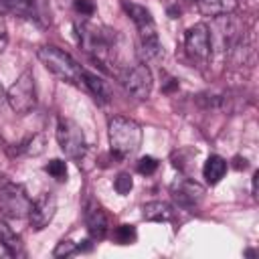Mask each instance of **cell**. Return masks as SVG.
I'll return each mask as SVG.
<instances>
[{"instance_id": "ba28073f", "label": "cell", "mask_w": 259, "mask_h": 259, "mask_svg": "<svg viewBox=\"0 0 259 259\" xmlns=\"http://www.w3.org/2000/svg\"><path fill=\"white\" fill-rule=\"evenodd\" d=\"M184 47L190 59L194 61H206L210 57V36H208V26L198 22L186 30L184 36Z\"/></svg>"}, {"instance_id": "277c9868", "label": "cell", "mask_w": 259, "mask_h": 259, "mask_svg": "<svg viewBox=\"0 0 259 259\" xmlns=\"http://www.w3.org/2000/svg\"><path fill=\"white\" fill-rule=\"evenodd\" d=\"M6 101L16 115H26L36 105V87L30 71H24L6 91Z\"/></svg>"}, {"instance_id": "52a82bcc", "label": "cell", "mask_w": 259, "mask_h": 259, "mask_svg": "<svg viewBox=\"0 0 259 259\" xmlns=\"http://www.w3.org/2000/svg\"><path fill=\"white\" fill-rule=\"evenodd\" d=\"M121 85L127 95L144 101L152 93V73L144 63H138L132 69H127L125 75H121Z\"/></svg>"}, {"instance_id": "4fadbf2b", "label": "cell", "mask_w": 259, "mask_h": 259, "mask_svg": "<svg viewBox=\"0 0 259 259\" xmlns=\"http://www.w3.org/2000/svg\"><path fill=\"white\" fill-rule=\"evenodd\" d=\"M237 4H239L237 0H196L198 12L202 16H208V18L233 14L237 10Z\"/></svg>"}, {"instance_id": "ffe728a7", "label": "cell", "mask_w": 259, "mask_h": 259, "mask_svg": "<svg viewBox=\"0 0 259 259\" xmlns=\"http://www.w3.org/2000/svg\"><path fill=\"white\" fill-rule=\"evenodd\" d=\"M45 170H47L53 178H57V180H67V164H65L63 160H59V158L51 160V162L45 166Z\"/></svg>"}, {"instance_id": "8fae6325", "label": "cell", "mask_w": 259, "mask_h": 259, "mask_svg": "<svg viewBox=\"0 0 259 259\" xmlns=\"http://www.w3.org/2000/svg\"><path fill=\"white\" fill-rule=\"evenodd\" d=\"M85 225L93 239H103L107 235V214L101 204L93 198L85 202Z\"/></svg>"}, {"instance_id": "8992f818", "label": "cell", "mask_w": 259, "mask_h": 259, "mask_svg": "<svg viewBox=\"0 0 259 259\" xmlns=\"http://www.w3.org/2000/svg\"><path fill=\"white\" fill-rule=\"evenodd\" d=\"M57 142L61 146V150L65 152V156L79 160L85 156L87 152V144H85V136L83 130L69 117H61L57 123Z\"/></svg>"}, {"instance_id": "7c38bea8", "label": "cell", "mask_w": 259, "mask_h": 259, "mask_svg": "<svg viewBox=\"0 0 259 259\" xmlns=\"http://www.w3.org/2000/svg\"><path fill=\"white\" fill-rule=\"evenodd\" d=\"M123 10L134 20V24H136V28L140 32V38L158 34L156 32V22H154V18H152V14H150V10L146 6H140V4H134V2L123 0Z\"/></svg>"}, {"instance_id": "7402d4cb", "label": "cell", "mask_w": 259, "mask_h": 259, "mask_svg": "<svg viewBox=\"0 0 259 259\" xmlns=\"http://www.w3.org/2000/svg\"><path fill=\"white\" fill-rule=\"evenodd\" d=\"M158 170V160L154 156H144L138 160V172L144 174V176H150Z\"/></svg>"}, {"instance_id": "44dd1931", "label": "cell", "mask_w": 259, "mask_h": 259, "mask_svg": "<svg viewBox=\"0 0 259 259\" xmlns=\"http://www.w3.org/2000/svg\"><path fill=\"white\" fill-rule=\"evenodd\" d=\"M113 186H115L117 194H130V190L134 188V180H132V174H127V172H121V174H117V178H115Z\"/></svg>"}, {"instance_id": "30bf717a", "label": "cell", "mask_w": 259, "mask_h": 259, "mask_svg": "<svg viewBox=\"0 0 259 259\" xmlns=\"http://www.w3.org/2000/svg\"><path fill=\"white\" fill-rule=\"evenodd\" d=\"M170 192H172V198H174L180 206H184V208H194V206H198V202H200L202 196H204V188H202L198 182L190 180V178H178V180L170 186Z\"/></svg>"}, {"instance_id": "9c48e42d", "label": "cell", "mask_w": 259, "mask_h": 259, "mask_svg": "<svg viewBox=\"0 0 259 259\" xmlns=\"http://www.w3.org/2000/svg\"><path fill=\"white\" fill-rule=\"evenodd\" d=\"M55 212H57V198L53 192H45L32 202L28 212V223L34 231H42L53 221Z\"/></svg>"}, {"instance_id": "5bb4252c", "label": "cell", "mask_w": 259, "mask_h": 259, "mask_svg": "<svg viewBox=\"0 0 259 259\" xmlns=\"http://www.w3.org/2000/svg\"><path fill=\"white\" fill-rule=\"evenodd\" d=\"M0 245L4 247V251L10 255V257H26V249H24V243L22 239L6 225V223H0Z\"/></svg>"}, {"instance_id": "7a4b0ae2", "label": "cell", "mask_w": 259, "mask_h": 259, "mask_svg": "<svg viewBox=\"0 0 259 259\" xmlns=\"http://www.w3.org/2000/svg\"><path fill=\"white\" fill-rule=\"evenodd\" d=\"M79 40L83 49L93 55L95 61L107 63L115 49V30H109L105 26H95L87 20H83L79 26Z\"/></svg>"}, {"instance_id": "3957f363", "label": "cell", "mask_w": 259, "mask_h": 259, "mask_svg": "<svg viewBox=\"0 0 259 259\" xmlns=\"http://www.w3.org/2000/svg\"><path fill=\"white\" fill-rule=\"evenodd\" d=\"M36 55H38L40 63H42L53 75H57L59 79L69 81V83H79V81H81V71H83V69L75 63V59H73L69 53L61 51L59 47L45 45V47H40V49L36 51Z\"/></svg>"}, {"instance_id": "cb8c5ba5", "label": "cell", "mask_w": 259, "mask_h": 259, "mask_svg": "<svg viewBox=\"0 0 259 259\" xmlns=\"http://www.w3.org/2000/svg\"><path fill=\"white\" fill-rule=\"evenodd\" d=\"M75 10H77L83 18H89V16H93V12H95V4H93V0H75Z\"/></svg>"}, {"instance_id": "4316f807", "label": "cell", "mask_w": 259, "mask_h": 259, "mask_svg": "<svg viewBox=\"0 0 259 259\" xmlns=\"http://www.w3.org/2000/svg\"><path fill=\"white\" fill-rule=\"evenodd\" d=\"M4 101H6V91H4V89H2V85H0V105H2Z\"/></svg>"}, {"instance_id": "603a6c76", "label": "cell", "mask_w": 259, "mask_h": 259, "mask_svg": "<svg viewBox=\"0 0 259 259\" xmlns=\"http://www.w3.org/2000/svg\"><path fill=\"white\" fill-rule=\"evenodd\" d=\"M77 251H79V247L73 241H61V243H57L53 255L55 257H69V255H75Z\"/></svg>"}, {"instance_id": "83f0119b", "label": "cell", "mask_w": 259, "mask_h": 259, "mask_svg": "<svg viewBox=\"0 0 259 259\" xmlns=\"http://www.w3.org/2000/svg\"><path fill=\"white\" fill-rule=\"evenodd\" d=\"M190 2H196V0H190Z\"/></svg>"}, {"instance_id": "6da1fadb", "label": "cell", "mask_w": 259, "mask_h": 259, "mask_svg": "<svg viewBox=\"0 0 259 259\" xmlns=\"http://www.w3.org/2000/svg\"><path fill=\"white\" fill-rule=\"evenodd\" d=\"M109 146L115 158L134 156L142 146V127L123 115H115L109 119Z\"/></svg>"}, {"instance_id": "ac0fdd59", "label": "cell", "mask_w": 259, "mask_h": 259, "mask_svg": "<svg viewBox=\"0 0 259 259\" xmlns=\"http://www.w3.org/2000/svg\"><path fill=\"white\" fill-rule=\"evenodd\" d=\"M0 12L12 16H30L32 0H0Z\"/></svg>"}, {"instance_id": "d4e9b609", "label": "cell", "mask_w": 259, "mask_h": 259, "mask_svg": "<svg viewBox=\"0 0 259 259\" xmlns=\"http://www.w3.org/2000/svg\"><path fill=\"white\" fill-rule=\"evenodd\" d=\"M6 45H8V30H6V20L0 12V53L6 49Z\"/></svg>"}, {"instance_id": "d6986e66", "label": "cell", "mask_w": 259, "mask_h": 259, "mask_svg": "<svg viewBox=\"0 0 259 259\" xmlns=\"http://www.w3.org/2000/svg\"><path fill=\"white\" fill-rule=\"evenodd\" d=\"M113 237H115V241H117L119 245H132V243L136 241L138 233H136V227H134V225H119V227L113 231Z\"/></svg>"}, {"instance_id": "9a60e30c", "label": "cell", "mask_w": 259, "mask_h": 259, "mask_svg": "<svg viewBox=\"0 0 259 259\" xmlns=\"http://www.w3.org/2000/svg\"><path fill=\"white\" fill-rule=\"evenodd\" d=\"M225 172H227V160L221 158V156H217V154L208 156V160H206L204 166H202V176H204V180H206L210 186L219 184L221 178L225 176Z\"/></svg>"}, {"instance_id": "484cf974", "label": "cell", "mask_w": 259, "mask_h": 259, "mask_svg": "<svg viewBox=\"0 0 259 259\" xmlns=\"http://www.w3.org/2000/svg\"><path fill=\"white\" fill-rule=\"evenodd\" d=\"M257 178H259V172L253 174V196H257Z\"/></svg>"}, {"instance_id": "e0dca14e", "label": "cell", "mask_w": 259, "mask_h": 259, "mask_svg": "<svg viewBox=\"0 0 259 259\" xmlns=\"http://www.w3.org/2000/svg\"><path fill=\"white\" fill-rule=\"evenodd\" d=\"M81 79H83V83L89 87V91L93 93V97L99 101V103H107L109 101V87H107V83L99 77V75H95V73H89V71H81Z\"/></svg>"}, {"instance_id": "5b68a950", "label": "cell", "mask_w": 259, "mask_h": 259, "mask_svg": "<svg viewBox=\"0 0 259 259\" xmlns=\"http://www.w3.org/2000/svg\"><path fill=\"white\" fill-rule=\"evenodd\" d=\"M30 206H32V200L26 194L24 186L16 182H6L0 188V212L6 219H24L28 217Z\"/></svg>"}, {"instance_id": "2e32d148", "label": "cell", "mask_w": 259, "mask_h": 259, "mask_svg": "<svg viewBox=\"0 0 259 259\" xmlns=\"http://www.w3.org/2000/svg\"><path fill=\"white\" fill-rule=\"evenodd\" d=\"M142 210H144V212H142L144 219L150 221V223H168V221H172V217H174L172 206L166 204V202H162V200L148 202V204H144Z\"/></svg>"}]
</instances>
